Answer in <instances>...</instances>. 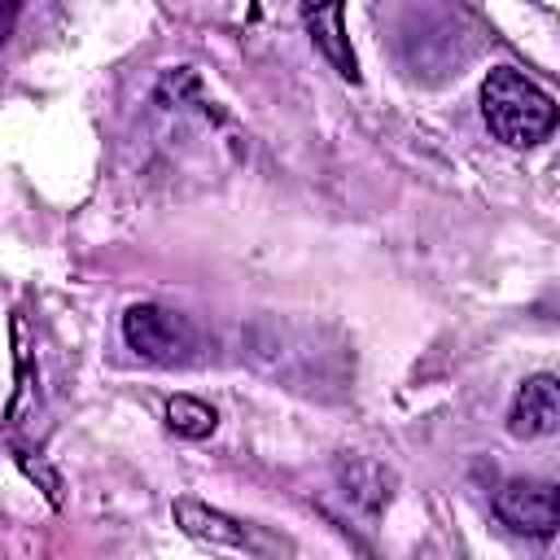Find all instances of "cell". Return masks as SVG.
Segmentation results:
<instances>
[{"label": "cell", "instance_id": "7", "mask_svg": "<svg viewBox=\"0 0 560 560\" xmlns=\"http://www.w3.org/2000/svg\"><path fill=\"white\" fill-rule=\"evenodd\" d=\"M166 424H171V433H179V438H210V433H214V407H206L201 398L175 394V398L166 402Z\"/></svg>", "mask_w": 560, "mask_h": 560}, {"label": "cell", "instance_id": "2", "mask_svg": "<svg viewBox=\"0 0 560 560\" xmlns=\"http://www.w3.org/2000/svg\"><path fill=\"white\" fill-rule=\"evenodd\" d=\"M122 337H127V346H131L144 363H162V368L184 363V359L192 354V346H197L192 324H188L184 315L166 311V306H153V302L127 306V315H122Z\"/></svg>", "mask_w": 560, "mask_h": 560}, {"label": "cell", "instance_id": "4", "mask_svg": "<svg viewBox=\"0 0 560 560\" xmlns=\"http://www.w3.org/2000/svg\"><path fill=\"white\" fill-rule=\"evenodd\" d=\"M560 424V381L556 376H529L508 411V433L512 438H542Z\"/></svg>", "mask_w": 560, "mask_h": 560}, {"label": "cell", "instance_id": "3", "mask_svg": "<svg viewBox=\"0 0 560 560\" xmlns=\"http://www.w3.org/2000/svg\"><path fill=\"white\" fill-rule=\"evenodd\" d=\"M494 512L508 529L525 538H551L560 525V486L538 477H516L494 494Z\"/></svg>", "mask_w": 560, "mask_h": 560}, {"label": "cell", "instance_id": "5", "mask_svg": "<svg viewBox=\"0 0 560 560\" xmlns=\"http://www.w3.org/2000/svg\"><path fill=\"white\" fill-rule=\"evenodd\" d=\"M302 18H306V31H311V39H315V48L332 61V70L341 74V79H350V83H359V61H354V48H350V39H346V4H319V9H302Z\"/></svg>", "mask_w": 560, "mask_h": 560}, {"label": "cell", "instance_id": "1", "mask_svg": "<svg viewBox=\"0 0 560 560\" xmlns=\"http://www.w3.org/2000/svg\"><path fill=\"white\" fill-rule=\"evenodd\" d=\"M481 114H486V127L494 131V140H503L512 149H529V144L547 140L560 122L556 101L512 66L490 70V79L481 83Z\"/></svg>", "mask_w": 560, "mask_h": 560}, {"label": "cell", "instance_id": "6", "mask_svg": "<svg viewBox=\"0 0 560 560\" xmlns=\"http://www.w3.org/2000/svg\"><path fill=\"white\" fill-rule=\"evenodd\" d=\"M175 521L192 538H206V542H219V547H249L254 542V534L241 521H232V516H223V512H214L206 503H192V499H179L175 503Z\"/></svg>", "mask_w": 560, "mask_h": 560}]
</instances>
